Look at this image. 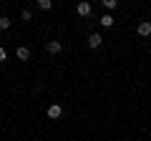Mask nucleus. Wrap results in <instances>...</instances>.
Here are the masks:
<instances>
[{
    "mask_svg": "<svg viewBox=\"0 0 151 141\" xmlns=\"http://www.w3.org/2000/svg\"><path fill=\"white\" fill-rule=\"evenodd\" d=\"M76 10H78V15L88 18V15H91V3H78V8H76Z\"/></svg>",
    "mask_w": 151,
    "mask_h": 141,
    "instance_id": "20e7f679",
    "label": "nucleus"
},
{
    "mask_svg": "<svg viewBox=\"0 0 151 141\" xmlns=\"http://www.w3.org/2000/svg\"><path fill=\"white\" fill-rule=\"evenodd\" d=\"M5 60H8V50L0 48V63H5Z\"/></svg>",
    "mask_w": 151,
    "mask_h": 141,
    "instance_id": "9b49d317",
    "label": "nucleus"
},
{
    "mask_svg": "<svg viewBox=\"0 0 151 141\" xmlns=\"http://www.w3.org/2000/svg\"><path fill=\"white\" fill-rule=\"evenodd\" d=\"M136 30H139V35H144V38H149V35H151V23H149V20H141Z\"/></svg>",
    "mask_w": 151,
    "mask_h": 141,
    "instance_id": "f03ea898",
    "label": "nucleus"
},
{
    "mask_svg": "<svg viewBox=\"0 0 151 141\" xmlns=\"http://www.w3.org/2000/svg\"><path fill=\"white\" fill-rule=\"evenodd\" d=\"M101 35H98V33H91V35H88V48H98V45H101Z\"/></svg>",
    "mask_w": 151,
    "mask_h": 141,
    "instance_id": "39448f33",
    "label": "nucleus"
},
{
    "mask_svg": "<svg viewBox=\"0 0 151 141\" xmlns=\"http://www.w3.org/2000/svg\"><path fill=\"white\" fill-rule=\"evenodd\" d=\"M119 5V3H116V0H103V8H106V10H113V8Z\"/></svg>",
    "mask_w": 151,
    "mask_h": 141,
    "instance_id": "9d476101",
    "label": "nucleus"
},
{
    "mask_svg": "<svg viewBox=\"0 0 151 141\" xmlns=\"http://www.w3.org/2000/svg\"><path fill=\"white\" fill-rule=\"evenodd\" d=\"M60 114H63V109H60L58 103H53V106H48V119H60Z\"/></svg>",
    "mask_w": 151,
    "mask_h": 141,
    "instance_id": "7ed1b4c3",
    "label": "nucleus"
},
{
    "mask_svg": "<svg viewBox=\"0 0 151 141\" xmlns=\"http://www.w3.org/2000/svg\"><path fill=\"white\" fill-rule=\"evenodd\" d=\"M98 23H101L103 28H111V25H113V23H116V20H113V18L108 15V13H106V15H103V18H101V20H98Z\"/></svg>",
    "mask_w": 151,
    "mask_h": 141,
    "instance_id": "0eeeda50",
    "label": "nucleus"
},
{
    "mask_svg": "<svg viewBox=\"0 0 151 141\" xmlns=\"http://www.w3.org/2000/svg\"><path fill=\"white\" fill-rule=\"evenodd\" d=\"M38 8H40V10H50L53 3H50V0H38Z\"/></svg>",
    "mask_w": 151,
    "mask_h": 141,
    "instance_id": "6e6552de",
    "label": "nucleus"
},
{
    "mask_svg": "<svg viewBox=\"0 0 151 141\" xmlns=\"http://www.w3.org/2000/svg\"><path fill=\"white\" fill-rule=\"evenodd\" d=\"M15 53H18V58H20V60H28V58H30V50H28V48H23V45L15 50Z\"/></svg>",
    "mask_w": 151,
    "mask_h": 141,
    "instance_id": "423d86ee",
    "label": "nucleus"
},
{
    "mask_svg": "<svg viewBox=\"0 0 151 141\" xmlns=\"http://www.w3.org/2000/svg\"><path fill=\"white\" fill-rule=\"evenodd\" d=\"M45 50H48L50 55H58L60 50H63V45H60V40H50V43L45 45Z\"/></svg>",
    "mask_w": 151,
    "mask_h": 141,
    "instance_id": "f257e3e1",
    "label": "nucleus"
},
{
    "mask_svg": "<svg viewBox=\"0 0 151 141\" xmlns=\"http://www.w3.org/2000/svg\"><path fill=\"white\" fill-rule=\"evenodd\" d=\"M8 28H10V18L3 15V18H0V30H8Z\"/></svg>",
    "mask_w": 151,
    "mask_h": 141,
    "instance_id": "1a4fd4ad",
    "label": "nucleus"
}]
</instances>
